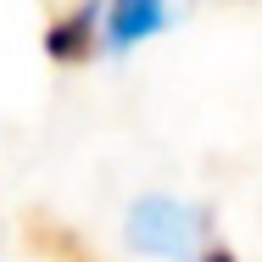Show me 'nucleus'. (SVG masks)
<instances>
[{"mask_svg":"<svg viewBox=\"0 0 262 262\" xmlns=\"http://www.w3.org/2000/svg\"><path fill=\"white\" fill-rule=\"evenodd\" d=\"M162 23H167L162 0H112V17H106V39H112V51H128V45H140L145 34H157Z\"/></svg>","mask_w":262,"mask_h":262,"instance_id":"7ed1b4c3","label":"nucleus"},{"mask_svg":"<svg viewBox=\"0 0 262 262\" xmlns=\"http://www.w3.org/2000/svg\"><path fill=\"white\" fill-rule=\"evenodd\" d=\"M201 229H207V212L179 207L167 195H145L140 207L128 212V246L145 251V257H167V262L190 257V246H195Z\"/></svg>","mask_w":262,"mask_h":262,"instance_id":"f257e3e1","label":"nucleus"},{"mask_svg":"<svg viewBox=\"0 0 262 262\" xmlns=\"http://www.w3.org/2000/svg\"><path fill=\"white\" fill-rule=\"evenodd\" d=\"M95 23H101V6L95 0H84V6H73L67 17H56L51 28H45V56L51 61H90L95 56Z\"/></svg>","mask_w":262,"mask_h":262,"instance_id":"f03ea898","label":"nucleus"},{"mask_svg":"<svg viewBox=\"0 0 262 262\" xmlns=\"http://www.w3.org/2000/svg\"><path fill=\"white\" fill-rule=\"evenodd\" d=\"M201 262H234V251H229V246H212V251H207Z\"/></svg>","mask_w":262,"mask_h":262,"instance_id":"20e7f679","label":"nucleus"}]
</instances>
